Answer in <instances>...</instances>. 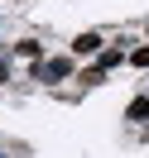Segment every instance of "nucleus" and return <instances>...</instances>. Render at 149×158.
<instances>
[{
    "label": "nucleus",
    "mask_w": 149,
    "mask_h": 158,
    "mask_svg": "<svg viewBox=\"0 0 149 158\" xmlns=\"http://www.w3.org/2000/svg\"><path fill=\"white\" fill-rule=\"evenodd\" d=\"M77 72H82V62L72 53H48L43 62L29 67V81L34 86H63V81H77Z\"/></svg>",
    "instance_id": "nucleus-1"
},
{
    "label": "nucleus",
    "mask_w": 149,
    "mask_h": 158,
    "mask_svg": "<svg viewBox=\"0 0 149 158\" xmlns=\"http://www.w3.org/2000/svg\"><path fill=\"white\" fill-rule=\"evenodd\" d=\"M106 43H111V34H106V29H82V34H72L68 53H72L77 62H91V58H96L101 48H106Z\"/></svg>",
    "instance_id": "nucleus-2"
},
{
    "label": "nucleus",
    "mask_w": 149,
    "mask_h": 158,
    "mask_svg": "<svg viewBox=\"0 0 149 158\" xmlns=\"http://www.w3.org/2000/svg\"><path fill=\"white\" fill-rule=\"evenodd\" d=\"M10 53H15V62H43V58H48V43H43V39H34V34H24V39H15L10 43Z\"/></svg>",
    "instance_id": "nucleus-3"
},
{
    "label": "nucleus",
    "mask_w": 149,
    "mask_h": 158,
    "mask_svg": "<svg viewBox=\"0 0 149 158\" xmlns=\"http://www.w3.org/2000/svg\"><path fill=\"white\" fill-rule=\"evenodd\" d=\"M125 120H130V125H149V96H144V91L125 106Z\"/></svg>",
    "instance_id": "nucleus-4"
},
{
    "label": "nucleus",
    "mask_w": 149,
    "mask_h": 158,
    "mask_svg": "<svg viewBox=\"0 0 149 158\" xmlns=\"http://www.w3.org/2000/svg\"><path fill=\"white\" fill-rule=\"evenodd\" d=\"M15 81V53H10V43H0V86H10Z\"/></svg>",
    "instance_id": "nucleus-5"
},
{
    "label": "nucleus",
    "mask_w": 149,
    "mask_h": 158,
    "mask_svg": "<svg viewBox=\"0 0 149 158\" xmlns=\"http://www.w3.org/2000/svg\"><path fill=\"white\" fill-rule=\"evenodd\" d=\"M77 81H82V86H106V72H101L96 62H87V67L77 72Z\"/></svg>",
    "instance_id": "nucleus-6"
},
{
    "label": "nucleus",
    "mask_w": 149,
    "mask_h": 158,
    "mask_svg": "<svg viewBox=\"0 0 149 158\" xmlns=\"http://www.w3.org/2000/svg\"><path fill=\"white\" fill-rule=\"evenodd\" d=\"M125 67H135V72H149V43H135L130 48V62Z\"/></svg>",
    "instance_id": "nucleus-7"
},
{
    "label": "nucleus",
    "mask_w": 149,
    "mask_h": 158,
    "mask_svg": "<svg viewBox=\"0 0 149 158\" xmlns=\"http://www.w3.org/2000/svg\"><path fill=\"white\" fill-rule=\"evenodd\" d=\"M0 158H10V148H0Z\"/></svg>",
    "instance_id": "nucleus-8"
},
{
    "label": "nucleus",
    "mask_w": 149,
    "mask_h": 158,
    "mask_svg": "<svg viewBox=\"0 0 149 158\" xmlns=\"http://www.w3.org/2000/svg\"><path fill=\"white\" fill-rule=\"evenodd\" d=\"M0 34H5V15H0Z\"/></svg>",
    "instance_id": "nucleus-9"
},
{
    "label": "nucleus",
    "mask_w": 149,
    "mask_h": 158,
    "mask_svg": "<svg viewBox=\"0 0 149 158\" xmlns=\"http://www.w3.org/2000/svg\"><path fill=\"white\" fill-rule=\"evenodd\" d=\"M144 96H149V77H144Z\"/></svg>",
    "instance_id": "nucleus-10"
}]
</instances>
